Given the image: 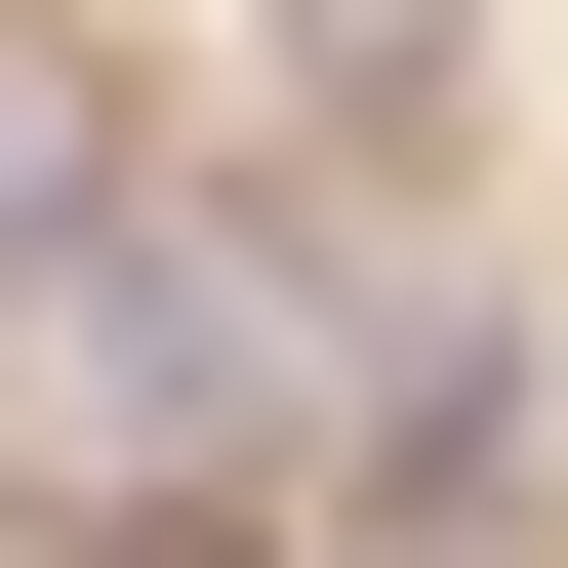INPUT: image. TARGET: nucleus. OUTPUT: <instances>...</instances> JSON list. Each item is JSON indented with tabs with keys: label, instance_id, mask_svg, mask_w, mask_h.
Here are the masks:
<instances>
[{
	"label": "nucleus",
	"instance_id": "nucleus-1",
	"mask_svg": "<svg viewBox=\"0 0 568 568\" xmlns=\"http://www.w3.org/2000/svg\"><path fill=\"white\" fill-rule=\"evenodd\" d=\"M447 82H487V0H284V122L325 163H447Z\"/></svg>",
	"mask_w": 568,
	"mask_h": 568
}]
</instances>
